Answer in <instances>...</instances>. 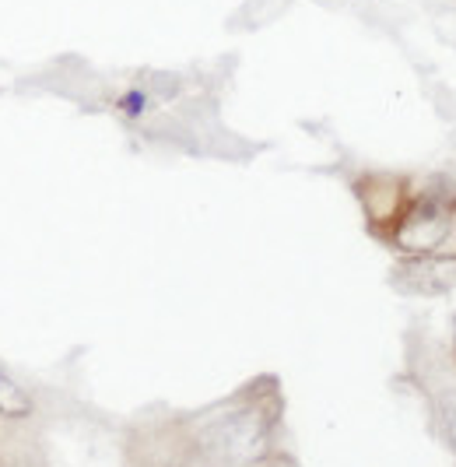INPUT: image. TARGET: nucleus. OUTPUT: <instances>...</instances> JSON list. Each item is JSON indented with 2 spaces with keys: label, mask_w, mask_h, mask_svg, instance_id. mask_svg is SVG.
<instances>
[{
  "label": "nucleus",
  "mask_w": 456,
  "mask_h": 467,
  "mask_svg": "<svg viewBox=\"0 0 456 467\" xmlns=\"http://www.w3.org/2000/svg\"><path fill=\"white\" fill-rule=\"evenodd\" d=\"M204 446L225 461H250L264 450V425L253 411H239L214 421L204 432Z\"/></svg>",
  "instance_id": "1"
},
{
  "label": "nucleus",
  "mask_w": 456,
  "mask_h": 467,
  "mask_svg": "<svg viewBox=\"0 0 456 467\" xmlns=\"http://www.w3.org/2000/svg\"><path fill=\"white\" fill-rule=\"evenodd\" d=\"M446 225H450V208L439 197H421L404 218L397 239H400L404 250H432L446 235Z\"/></svg>",
  "instance_id": "2"
},
{
  "label": "nucleus",
  "mask_w": 456,
  "mask_h": 467,
  "mask_svg": "<svg viewBox=\"0 0 456 467\" xmlns=\"http://www.w3.org/2000/svg\"><path fill=\"white\" fill-rule=\"evenodd\" d=\"M439 421H442V432H446L450 446L456 450V390H446L439 398Z\"/></svg>",
  "instance_id": "4"
},
{
  "label": "nucleus",
  "mask_w": 456,
  "mask_h": 467,
  "mask_svg": "<svg viewBox=\"0 0 456 467\" xmlns=\"http://www.w3.org/2000/svg\"><path fill=\"white\" fill-rule=\"evenodd\" d=\"M0 415L4 419H25V415H32V398L4 369H0Z\"/></svg>",
  "instance_id": "3"
}]
</instances>
